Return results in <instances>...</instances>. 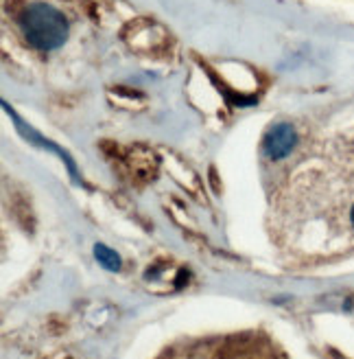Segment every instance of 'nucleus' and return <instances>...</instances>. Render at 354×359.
<instances>
[{
  "instance_id": "nucleus-1",
  "label": "nucleus",
  "mask_w": 354,
  "mask_h": 359,
  "mask_svg": "<svg viewBox=\"0 0 354 359\" xmlns=\"http://www.w3.org/2000/svg\"><path fill=\"white\" fill-rule=\"evenodd\" d=\"M20 25L27 42L38 50H55L68 38L66 15L46 3L29 5L20 15Z\"/></svg>"
},
{
  "instance_id": "nucleus-2",
  "label": "nucleus",
  "mask_w": 354,
  "mask_h": 359,
  "mask_svg": "<svg viewBox=\"0 0 354 359\" xmlns=\"http://www.w3.org/2000/svg\"><path fill=\"white\" fill-rule=\"evenodd\" d=\"M295 142H297V134L291 125L278 123L267 134H264L262 149H264V156H267L269 160H274V163H278V160L287 158L293 151Z\"/></svg>"
},
{
  "instance_id": "nucleus-3",
  "label": "nucleus",
  "mask_w": 354,
  "mask_h": 359,
  "mask_svg": "<svg viewBox=\"0 0 354 359\" xmlns=\"http://www.w3.org/2000/svg\"><path fill=\"white\" fill-rule=\"evenodd\" d=\"M94 257H97V261H99L105 269H110V272H116V269H120V257L114 252L112 248H108V245L97 243V245H94Z\"/></svg>"
},
{
  "instance_id": "nucleus-4",
  "label": "nucleus",
  "mask_w": 354,
  "mask_h": 359,
  "mask_svg": "<svg viewBox=\"0 0 354 359\" xmlns=\"http://www.w3.org/2000/svg\"><path fill=\"white\" fill-rule=\"evenodd\" d=\"M350 224H352V228H354V206H352V210H350Z\"/></svg>"
}]
</instances>
